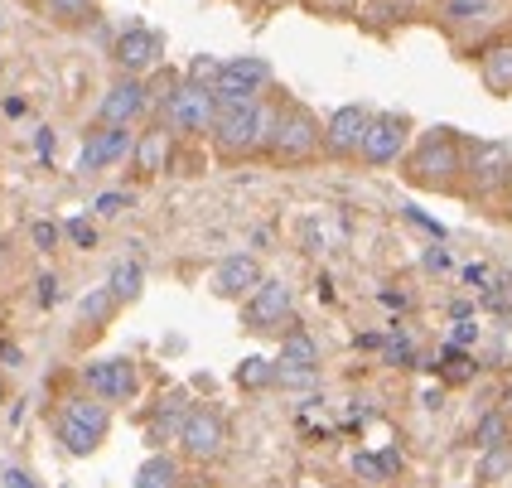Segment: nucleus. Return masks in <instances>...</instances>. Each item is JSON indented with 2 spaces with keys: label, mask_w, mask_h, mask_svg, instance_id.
<instances>
[{
  "label": "nucleus",
  "mask_w": 512,
  "mask_h": 488,
  "mask_svg": "<svg viewBox=\"0 0 512 488\" xmlns=\"http://www.w3.org/2000/svg\"><path fill=\"white\" fill-rule=\"evenodd\" d=\"M189 411H194V406L184 402V397H165L160 411H155V421L145 426V440H150L155 450H165V440H179L184 421H189Z\"/></svg>",
  "instance_id": "6ab92c4d"
},
{
  "label": "nucleus",
  "mask_w": 512,
  "mask_h": 488,
  "mask_svg": "<svg viewBox=\"0 0 512 488\" xmlns=\"http://www.w3.org/2000/svg\"><path fill=\"white\" fill-rule=\"evenodd\" d=\"M102 218H121L126 208H131V194H121V189H107V194H97V203H92Z\"/></svg>",
  "instance_id": "c9c22d12"
},
{
  "label": "nucleus",
  "mask_w": 512,
  "mask_h": 488,
  "mask_svg": "<svg viewBox=\"0 0 512 488\" xmlns=\"http://www.w3.org/2000/svg\"><path fill=\"white\" fill-rule=\"evenodd\" d=\"M512 469V445H498V450H484V460H479V479L493 484V479H503Z\"/></svg>",
  "instance_id": "7c9ffc66"
},
{
  "label": "nucleus",
  "mask_w": 512,
  "mask_h": 488,
  "mask_svg": "<svg viewBox=\"0 0 512 488\" xmlns=\"http://www.w3.org/2000/svg\"><path fill=\"white\" fill-rule=\"evenodd\" d=\"M184 484V469H179V455L170 450H150V460L136 469V488H179Z\"/></svg>",
  "instance_id": "aec40b11"
},
{
  "label": "nucleus",
  "mask_w": 512,
  "mask_h": 488,
  "mask_svg": "<svg viewBox=\"0 0 512 488\" xmlns=\"http://www.w3.org/2000/svg\"><path fill=\"white\" fill-rule=\"evenodd\" d=\"M112 63H116V73H126V78H150L165 63V34L160 29H145V25L121 29L112 39Z\"/></svg>",
  "instance_id": "1a4fd4ad"
},
{
  "label": "nucleus",
  "mask_w": 512,
  "mask_h": 488,
  "mask_svg": "<svg viewBox=\"0 0 512 488\" xmlns=\"http://www.w3.org/2000/svg\"><path fill=\"white\" fill-rule=\"evenodd\" d=\"M479 83L493 97H512V39H493L479 49Z\"/></svg>",
  "instance_id": "f3484780"
},
{
  "label": "nucleus",
  "mask_w": 512,
  "mask_h": 488,
  "mask_svg": "<svg viewBox=\"0 0 512 488\" xmlns=\"http://www.w3.org/2000/svg\"><path fill=\"white\" fill-rule=\"evenodd\" d=\"M411 116L401 112H372L368 131H363V145H358V165L363 170H392L406 160L411 150Z\"/></svg>",
  "instance_id": "39448f33"
},
{
  "label": "nucleus",
  "mask_w": 512,
  "mask_h": 488,
  "mask_svg": "<svg viewBox=\"0 0 512 488\" xmlns=\"http://www.w3.org/2000/svg\"><path fill=\"white\" fill-rule=\"evenodd\" d=\"M170 150H174V136L165 126H150L136 136V150H131V165L141 174H165L170 170Z\"/></svg>",
  "instance_id": "a211bd4d"
},
{
  "label": "nucleus",
  "mask_w": 512,
  "mask_h": 488,
  "mask_svg": "<svg viewBox=\"0 0 512 488\" xmlns=\"http://www.w3.org/2000/svg\"><path fill=\"white\" fill-rule=\"evenodd\" d=\"M131 150H136V131L131 126H92L83 141V155H78V174L116 170L121 160H131Z\"/></svg>",
  "instance_id": "f8f14e48"
},
{
  "label": "nucleus",
  "mask_w": 512,
  "mask_h": 488,
  "mask_svg": "<svg viewBox=\"0 0 512 488\" xmlns=\"http://www.w3.org/2000/svg\"><path fill=\"white\" fill-rule=\"evenodd\" d=\"M150 112V92H145V78H126V73H116L112 87L102 92V102H97V126H131V121H141Z\"/></svg>",
  "instance_id": "ddd939ff"
},
{
  "label": "nucleus",
  "mask_w": 512,
  "mask_h": 488,
  "mask_svg": "<svg viewBox=\"0 0 512 488\" xmlns=\"http://www.w3.org/2000/svg\"><path fill=\"white\" fill-rule=\"evenodd\" d=\"M281 358H285V363H305V368H319V344H314V334H305V329H285Z\"/></svg>",
  "instance_id": "a878e982"
},
{
  "label": "nucleus",
  "mask_w": 512,
  "mask_h": 488,
  "mask_svg": "<svg viewBox=\"0 0 512 488\" xmlns=\"http://www.w3.org/2000/svg\"><path fill=\"white\" fill-rule=\"evenodd\" d=\"M39 155H44V160H49V155H54V131H49V126H44V131H39Z\"/></svg>",
  "instance_id": "79ce46f5"
},
{
  "label": "nucleus",
  "mask_w": 512,
  "mask_h": 488,
  "mask_svg": "<svg viewBox=\"0 0 512 488\" xmlns=\"http://www.w3.org/2000/svg\"><path fill=\"white\" fill-rule=\"evenodd\" d=\"M63 232H68V242H73L78 252H92V247H97V228H92L87 218H73V223H63Z\"/></svg>",
  "instance_id": "f704fd0d"
},
{
  "label": "nucleus",
  "mask_w": 512,
  "mask_h": 488,
  "mask_svg": "<svg viewBox=\"0 0 512 488\" xmlns=\"http://www.w3.org/2000/svg\"><path fill=\"white\" fill-rule=\"evenodd\" d=\"M474 373H479V363H474L464 348L450 344L445 353H440V377H445V382H469Z\"/></svg>",
  "instance_id": "bb28decb"
},
{
  "label": "nucleus",
  "mask_w": 512,
  "mask_h": 488,
  "mask_svg": "<svg viewBox=\"0 0 512 488\" xmlns=\"http://www.w3.org/2000/svg\"><path fill=\"white\" fill-rule=\"evenodd\" d=\"M503 411H508V416H512V387H508V392H503Z\"/></svg>",
  "instance_id": "37998d69"
},
{
  "label": "nucleus",
  "mask_w": 512,
  "mask_h": 488,
  "mask_svg": "<svg viewBox=\"0 0 512 488\" xmlns=\"http://www.w3.org/2000/svg\"><path fill=\"white\" fill-rule=\"evenodd\" d=\"M213 116H218V102H213V87L184 83L174 87V97L165 102V112L155 116V126H165L179 141H194V136H208L213 131Z\"/></svg>",
  "instance_id": "20e7f679"
},
{
  "label": "nucleus",
  "mask_w": 512,
  "mask_h": 488,
  "mask_svg": "<svg viewBox=\"0 0 512 488\" xmlns=\"http://www.w3.org/2000/svg\"><path fill=\"white\" fill-rule=\"evenodd\" d=\"M58 237H63V228L49 223V218L29 223V242H34V252H58Z\"/></svg>",
  "instance_id": "72a5a7b5"
},
{
  "label": "nucleus",
  "mask_w": 512,
  "mask_h": 488,
  "mask_svg": "<svg viewBox=\"0 0 512 488\" xmlns=\"http://www.w3.org/2000/svg\"><path fill=\"white\" fill-rule=\"evenodd\" d=\"M266 160L281 165V170H300V165L324 160V121H319L305 102L285 97L281 126H276V141H271V155H266Z\"/></svg>",
  "instance_id": "f03ea898"
},
{
  "label": "nucleus",
  "mask_w": 512,
  "mask_h": 488,
  "mask_svg": "<svg viewBox=\"0 0 512 488\" xmlns=\"http://www.w3.org/2000/svg\"><path fill=\"white\" fill-rule=\"evenodd\" d=\"M474 339H479V324H469V319H464V324H455V334H450V344H455V348H469Z\"/></svg>",
  "instance_id": "e433bc0d"
},
{
  "label": "nucleus",
  "mask_w": 512,
  "mask_h": 488,
  "mask_svg": "<svg viewBox=\"0 0 512 488\" xmlns=\"http://www.w3.org/2000/svg\"><path fill=\"white\" fill-rule=\"evenodd\" d=\"M242 324L266 334V329H295V290L285 281H261V286L242 300Z\"/></svg>",
  "instance_id": "9d476101"
},
{
  "label": "nucleus",
  "mask_w": 512,
  "mask_h": 488,
  "mask_svg": "<svg viewBox=\"0 0 512 488\" xmlns=\"http://www.w3.org/2000/svg\"><path fill=\"white\" fill-rule=\"evenodd\" d=\"M406 218H411V223H416V228H426L430 237H445V228H440V223H435V218H426V213H421V208H406Z\"/></svg>",
  "instance_id": "4c0bfd02"
},
{
  "label": "nucleus",
  "mask_w": 512,
  "mask_h": 488,
  "mask_svg": "<svg viewBox=\"0 0 512 488\" xmlns=\"http://www.w3.org/2000/svg\"><path fill=\"white\" fill-rule=\"evenodd\" d=\"M189 83H199V87H218V78H223V58H213V54H199L194 63H189V73H184Z\"/></svg>",
  "instance_id": "c756f323"
},
{
  "label": "nucleus",
  "mask_w": 512,
  "mask_h": 488,
  "mask_svg": "<svg viewBox=\"0 0 512 488\" xmlns=\"http://www.w3.org/2000/svg\"><path fill=\"white\" fill-rule=\"evenodd\" d=\"M464 145L455 126H430L406 150L401 179L421 194H464Z\"/></svg>",
  "instance_id": "f257e3e1"
},
{
  "label": "nucleus",
  "mask_w": 512,
  "mask_h": 488,
  "mask_svg": "<svg viewBox=\"0 0 512 488\" xmlns=\"http://www.w3.org/2000/svg\"><path fill=\"white\" fill-rule=\"evenodd\" d=\"M58 440H63V450L68 455H92L107 431H112V406L97 402V397H68V402L58 406V421H54Z\"/></svg>",
  "instance_id": "7ed1b4c3"
},
{
  "label": "nucleus",
  "mask_w": 512,
  "mask_h": 488,
  "mask_svg": "<svg viewBox=\"0 0 512 488\" xmlns=\"http://www.w3.org/2000/svg\"><path fill=\"white\" fill-rule=\"evenodd\" d=\"M271 63L256 54H237V58H223V78L213 87V102L218 107H242V102H261L271 92Z\"/></svg>",
  "instance_id": "0eeeda50"
},
{
  "label": "nucleus",
  "mask_w": 512,
  "mask_h": 488,
  "mask_svg": "<svg viewBox=\"0 0 512 488\" xmlns=\"http://www.w3.org/2000/svg\"><path fill=\"white\" fill-rule=\"evenodd\" d=\"M508 435H512V416L503 406H493V411L479 416V426H474V445H479V450H498V445H508Z\"/></svg>",
  "instance_id": "4be33fe9"
},
{
  "label": "nucleus",
  "mask_w": 512,
  "mask_h": 488,
  "mask_svg": "<svg viewBox=\"0 0 512 488\" xmlns=\"http://www.w3.org/2000/svg\"><path fill=\"white\" fill-rule=\"evenodd\" d=\"M512 189V150L503 141H469L464 145V194L493 199Z\"/></svg>",
  "instance_id": "423d86ee"
},
{
  "label": "nucleus",
  "mask_w": 512,
  "mask_h": 488,
  "mask_svg": "<svg viewBox=\"0 0 512 488\" xmlns=\"http://www.w3.org/2000/svg\"><path fill=\"white\" fill-rule=\"evenodd\" d=\"M0 247H5V242H0Z\"/></svg>",
  "instance_id": "a18cd8bd"
},
{
  "label": "nucleus",
  "mask_w": 512,
  "mask_h": 488,
  "mask_svg": "<svg viewBox=\"0 0 512 488\" xmlns=\"http://www.w3.org/2000/svg\"><path fill=\"white\" fill-rule=\"evenodd\" d=\"M116 310H121V300H116V290H112V286L87 290L83 300H78V319H83L87 329H107V324L116 319Z\"/></svg>",
  "instance_id": "412c9836"
},
{
  "label": "nucleus",
  "mask_w": 512,
  "mask_h": 488,
  "mask_svg": "<svg viewBox=\"0 0 512 488\" xmlns=\"http://www.w3.org/2000/svg\"><path fill=\"white\" fill-rule=\"evenodd\" d=\"M179 488H203V484H199V479H184V484H179Z\"/></svg>",
  "instance_id": "c03bdc74"
},
{
  "label": "nucleus",
  "mask_w": 512,
  "mask_h": 488,
  "mask_svg": "<svg viewBox=\"0 0 512 488\" xmlns=\"http://www.w3.org/2000/svg\"><path fill=\"white\" fill-rule=\"evenodd\" d=\"M372 112L368 107H358V102H348L339 112H329L324 121V160H358V145H363V131H368Z\"/></svg>",
  "instance_id": "4468645a"
},
{
  "label": "nucleus",
  "mask_w": 512,
  "mask_h": 488,
  "mask_svg": "<svg viewBox=\"0 0 512 488\" xmlns=\"http://www.w3.org/2000/svg\"><path fill=\"white\" fill-rule=\"evenodd\" d=\"M319 20H343V15H358L363 0H305Z\"/></svg>",
  "instance_id": "473e14b6"
},
{
  "label": "nucleus",
  "mask_w": 512,
  "mask_h": 488,
  "mask_svg": "<svg viewBox=\"0 0 512 488\" xmlns=\"http://www.w3.org/2000/svg\"><path fill=\"white\" fill-rule=\"evenodd\" d=\"M83 387H87V397L121 406V402H136L141 397V373H136L131 358H92L83 368Z\"/></svg>",
  "instance_id": "6e6552de"
},
{
  "label": "nucleus",
  "mask_w": 512,
  "mask_h": 488,
  "mask_svg": "<svg viewBox=\"0 0 512 488\" xmlns=\"http://www.w3.org/2000/svg\"><path fill=\"white\" fill-rule=\"evenodd\" d=\"M435 15L450 34H479L498 20V0H435Z\"/></svg>",
  "instance_id": "dca6fc26"
},
{
  "label": "nucleus",
  "mask_w": 512,
  "mask_h": 488,
  "mask_svg": "<svg viewBox=\"0 0 512 488\" xmlns=\"http://www.w3.org/2000/svg\"><path fill=\"white\" fill-rule=\"evenodd\" d=\"M34 286H39V305H54L58 300V276H39Z\"/></svg>",
  "instance_id": "58836bf2"
},
{
  "label": "nucleus",
  "mask_w": 512,
  "mask_h": 488,
  "mask_svg": "<svg viewBox=\"0 0 512 488\" xmlns=\"http://www.w3.org/2000/svg\"><path fill=\"white\" fill-rule=\"evenodd\" d=\"M179 450H184L194 464L218 460V455L228 450V421H223V411H213V406H194V411H189V421H184V431H179Z\"/></svg>",
  "instance_id": "9b49d317"
},
{
  "label": "nucleus",
  "mask_w": 512,
  "mask_h": 488,
  "mask_svg": "<svg viewBox=\"0 0 512 488\" xmlns=\"http://www.w3.org/2000/svg\"><path fill=\"white\" fill-rule=\"evenodd\" d=\"M261 281H266V276H261V261H256L252 252H232L228 261L213 266V295H218V300H237V305H242Z\"/></svg>",
  "instance_id": "2eb2a0df"
},
{
  "label": "nucleus",
  "mask_w": 512,
  "mask_h": 488,
  "mask_svg": "<svg viewBox=\"0 0 512 488\" xmlns=\"http://www.w3.org/2000/svg\"><path fill=\"white\" fill-rule=\"evenodd\" d=\"M97 5L102 0H44V10H49L54 25H92L97 20Z\"/></svg>",
  "instance_id": "b1692460"
},
{
  "label": "nucleus",
  "mask_w": 512,
  "mask_h": 488,
  "mask_svg": "<svg viewBox=\"0 0 512 488\" xmlns=\"http://www.w3.org/2000/svg\"><path fill=\"white\" fill-rule=\"evenodd\" d=\"M401 20V0H372V5H363V25L382 29V25H397Z\"/></svg>",
  "instance_id": "2f4dec72"
},
{
  "label": "nucleus",
  "mask_w": 512,
  "mask_h": 488,
  "mask_svg": "<svg viewBox=\"0 0 512 488\" xmlns=\"http://www.w3.org/2000/svg\"><path fill=\"white\" fill-rule=\"evenodd\" d=\"M319 382V368H305V363H285L276 358V387H290V392H305Z\"/></svg>",
  "instance_id": "cd10ccee"
},
{
  "label": "nucleus",
  "mask_w": 512,
  "mask_h": 488,
  "mask_svg": "<svg viewBox=\"0 0 512 488\" xmlns=\"http://www.w3.org/2000/svg\"><path fill=\"white\" fill-rule=\"evenodd\" d=\"M382 363H392V368H416V348H411V339L387 334V339H382Z\"/></svg>",
  "instance_id": "c85d7f7f"
},
{
  "label": "nucleus",
  "mask_w": 512,
  "mask_h": 488,
  "mask_svg": "<svg viewBox=\"0 0 512 488\" xmlns=\"http://www.w3.org/2000/svg\"><path fill=\"white\" fill-rule=\"evenodd\" d=\"M426 271H450V252L430 247V252H426Z\"/></svg>",
  "instance_id": "ea45409f"
},
{
  "label": "nucleus",
  "mask_w": 512,
  "mask_h": 488,
  "mask_svg": "<svg viewBox=\"0 0 512 488\" xmlns=\"http://www.w3.org/2000/svg\"><path fill=\"white\" fill-rule=\"evenodd\" d=\"M237 387H242V392H266V387H276V358H261V353L242 358V363H237Z\"/></svg>",
  "instance_id": "5701e85b"
},
{
  "label": "nucleus",
  "mask_w": 512,
  "mask_h": 488,
  "mask_svg": "<svg viewBox=\"0 0 512 488\" xmlns=\"http://www.w3.org/2000/svg\"><path fill=\"white\" fill-rule=\"evenodd\" d=\"M107 286L116 290V300H121V305H126V300H136L141 286H145V266L141 261H116L112 276H107Z\"/></svg>",
  "instance_id": "393cba45"
},
{
  "label": "nucleus",
  "mask_w": 512,
  "mask_h": 488,
  "mask_svg": "<svg viewBox=\"0 0 512 488\" xmlns=\"http://www.w3.org/2000/svg\"><path fill=\"white\" fill-rule=\"evenodd\" d=\"M5 488H34V479L25 469H5Z\"/></svg>",
  "instance_id": "a19ab883"
}]
</instances>
